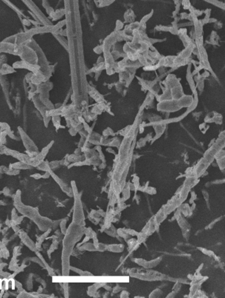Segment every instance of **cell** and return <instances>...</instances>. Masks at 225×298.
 Returning <instances> with one entry per match:
<instances>
[{"label":"cell","mask_w":225,"mask_h":298,"mask_svg":"<svg viewBox=\"0 0 225 298\" xmlns=\"http://www.w3.org/2000/svg\"><path fill=\"white\" fill-rule=\"evenodd\" d=\"M124 293H126V291H124ZM123 295H124V294H123V293H122V295H121V297H122V296H123ZM128 294L127 292H126V297H128Z\"/></svg>","instance_id":"6da1fadb"}]
</instances>
